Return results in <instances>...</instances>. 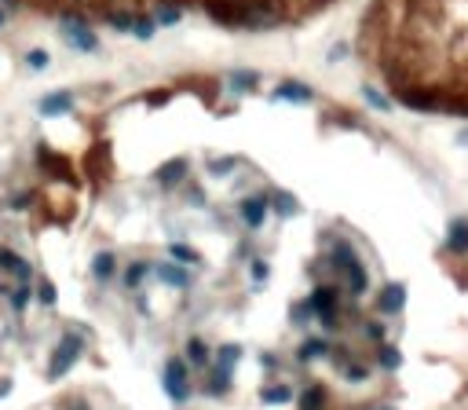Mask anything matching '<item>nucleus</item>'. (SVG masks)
<instances>
[{
    "label": "nucleus",
    "instance_id": "obj_1",
    "mask_svg": "<svg viewBox=\"0 0 468 410\" xmlns=\"http://www.w3.org/2000/svg\"><path fill=\"white\" fill-rule=\"evenodd\" d=\"M81 337H74V334H66L59 341V348H55V355H52V366H48V377H62L70 370V366L77 363V355H81Z\"/></svg>",
    "mask_w": 468,
    "mask_h": 410
},
{
    "label": "nucleus",
    "instance_id": "obj_2",
    "mask_svg": "<svg viewBox=\"0 0 468 410\" xmlns=\"http://www.w3.org/2000/svg\"><path fill=\"white\" fill-rule=\"evenodd\" d=\"M165 392L172 396L176 403H183L187 396H190V385H187V366L180 363V359H172L165 366Z\"/></svg>",
    "mask_w": 468,
    "mask_h": 410
},
{
    "label": "nucleus",
    "instance_id": "obj_3",
    "mask_svg": "<svg viewBox=\"0 0 468 410\" xmlns=\"http://www.w3.org/2000/svg\"><path fill=\"white\" fill-rule=\"evenodd\" d=\"M62 37H66L74 48H81V52H95V45H99L95 33L84 30L81 18H62Z\"/></svg>",
    "mask_w": 468,
    "mask_h": 410
},
{
    "label": "nucleus",
    "instance_id": "obj_4",
    "mask_svg": "<svg viewBox=\"0 0 468 410\" xmlns=\"http://www.w3.org/2000/svg\"><path fill=\"white\" fill-rule=\"evenodd\" d=\"M402 304H406V290H402L399 283H392V286H385V290H380V300H377V308L380 312H399Z\"/></svg>",
    "mask_w": 468,
    "mask_h": 410
},
{
    "label": "nucleus",
    "instance_id": "obj_5",
    "mask_svg": "<svg viewBox=\"0 0 468 410\" xmlns=\"http://www.w3.org/2000/svg\"><path fill=\"white\" fill-rule=\"evenodd\" d=\"M70 103H74V96H70V92H52V96L40 99V114H48V118L66 114V110H70Z\"/></svg>",
    "mask_w": 468,
    "mask_h": 410
},
{
    "label": "nucleus",
    "instance_id": "obj_6",
    "mask_svg": "<svg viewBox=\"0 0 468 410\" xmlns=\"http://www.w3.org/2000/svg\"><path fill=\"white\" fill-rule=\"evenodd\" d=\"M242 217H245L249 227H260L264 217H267V198H245L242 202Z\"/></svg>",
    "mask_w": 468,
    "mask_h": 410
},
{
    "label": "nucleus",
    "instance_id": "obj_7",
    "mask_svg": "<svg viewBox=\"0 0 468 410\" xmlns=\"http://www.w3.org/2000/svg\"><path fill=\"white\" fill-rule=\"evenodd\" d=\"M446 246H450L454 253H468V224L464 220L450 224V239H446Z\"/></svg>",
    "mask_w": 468,
    "mask_h": 410
},
{
    "label": "nucleus",
    "instance_id": "obj_8",
    "mask_svg": "<svg viewBox=\"0 0 468 410\" xmlns=\"http://www.w3.org/2000/svg\"><path fill=\"white\" fill-rule=\"evenodd\" d=\"M0 268H8V271H15L18 275V283H26V278H30V264L23 261V256H15V253H0Z\"/></svg>",
    "mask_w": 468,
    "mask_h": 410
},
{
    "label": "nucleus",
    "instance_id": "obj_9",
    "mask_svg": "<svg viewBox=\"0 0 468 410\" xmlns=\"http://www.w3.org/2000/svg\"><path fill=\"white\" fill-rule=\"evenodd\" d=\"M333 300H337V293H333L329 286H322V290H315V293H311L308 304H311L318 315H329V312H333Z\"/></svg>",
    "mask_w": 468,
    "mask_h": 410
},
{
    "label": "nucleus",
    "instance_id": "obj_10",
    "mask_svg": "<svg viewBox=\"0 0 468 410\" xmlns=\"http://www.w3.org/2000/svg\"><path fill=\"white\" fill-rule=\"evenodd\" d=\"M158 275H161V283H168V286H187L190 283V275L183 268H176V264H161Z\"/></svg>",
    "mask_w": 468,
    "mask_h": 410
},
{
    "label": "nucleus",
    "instance_id": "obj_11",
    "mask_svg": "<svg viewBox=\"0 0 468 410\" xmlns=\"http://www.w3.org/2000/svg\"><path fill=\"white\" fill-rule=\"evenodd\" d=\"M183 172H187V161H183V158H176V161H168V165H161V169H158V180H161V183H176V180L183 176Z\"/></svg>",
    "mask_w": 468,
    "mask_h": 410
},
{
    "label": "nucleus",
    "instance_id": "obj_12",
    "mask_svg": "<svg viewBox=\"0 0 468 410\" xmlns=\"http://www.w3.org/2000/svg\"><path fill=\"white\" fill-rule=\"evenodd\" d=\"M399 99H402V103H406V106H421V110H432V106L439 103L435 96H421V92H402Z\"/></svg>",
    "mask_w": 468,
    "mask_h": 410
},
{
    "label": "nucleus",
    "instance_id": "obj_13",
    "mask_svg": "<svg viewBox=\"0 0 468 410\" xmlns=\"http://www.w3.org/2000/svg\"><path fill=\"white\" fill-rule=\"evenodd\" d=\"M333 264L344 268V271L355 268V264H358V261H355V249H351V246H337V249H333Z\"/></svg>",
    "mask_w": 468,
    "mask_h": 410
},
{
    "label": "nucleus",
    "instance_id": "obj_14",
    "mask_svg": "<svg viewBox=\"0 0 468 410\" xmlns=\"http://www.w3.org/2000/svg\"><path fill=\"white\" fill-rule=\"evenodd\" d=\"M92 271H95V278H110V271H114V256H110V253H99L95 261H92Z\"/></svg>",
    "mask_w": 468,
    "mask_h": 410
},
{
    "label": "nucleus",
    "instance_id": "obj_15",
    "mask_svg": "<svg viewBox=\"0 0 468 410\" xmlns=\"http://www.w3.org/2000/svg\"><path fill=\"white\" fill-rule=\"evenodd\" d=\"M279 99H296V103H308L311 92L300 89V84H286V89H279Z\"/></svg>",
    "mask_w": 468,
    "mask_h": 410
},
{
    "label": "nucleus",
    "instance_id": "obj_16",
    "mask_svg": "<svg viewBox=\"0 0 468 410\" xmlns=\"http://www.w3.org/2000/svg\"><path fill=\"white\" fill-rule=\"evenodd\" d=\"M348 283H351V293H363L366 290V271H363V264L348 268Z\"/></svg>",
    "mask_w": 468,
    "mask_h": 410
},
{
    "label": "nucleus",
    "instance_id": "obj_17",
    "mask_svg": "<svg viewBox=\"0 0 468 410\" xmlns=\"http://www.w3.org/2000/svg\"><path fill=\"white\" fill-rule=\"evenodd\" d=\"M274 209H279L282 217H293V212H296V198H293V194H274Z\"/></svg>",
    "mask_w": 468,
    "mask_h": 410
},
{
    "label": "nucleus",
    "instance_id": "obj_18",
    "mask_svg": "<svg viewBox=\"0 0 468 410\" xmlns=\"http://www.w3.org/2000/svg\"><path fill=\"white\" fill-rule=\"evenodd\" d=\"M168 253H172L176 261H183V264H198V253L187 249V246H176V242H172V246H168Z\"/></svg>",
    "mask_w": 468,
    "mask_h": 410
},
{
    "label": "nucleus",
    "instance_id": "obj_19",
    "mask_svg": "<svg viewBox=\"0 0 468 410\" xmlns=\"http://www.w3.org/2000/svg\"><path fill=\"white\" fill-rule=\"evenodd\" d=\"M238 355H242V352H238V348H234V344H227V348L220 352V370L227 374V370H230V366H234V363H238Z\"/></svg>",
    "mask_w": 468,
    "mask_h": 410
},
{
    "label": "nucleus",
    "instance_id": "obj_20",
    "mask_svg": "<svg viewBox=\"0 0 468 410\" xmlns=\"http://www.w3.org/2000/svg\"><path fill=\"white\" fill-rule=\"evenodd\" d=\"M318 403H322V388H308L304 399H300V406L304 410H318Z\"/></svg>",
    "mask_w": 468,
    "mask_h": 410
},
{
    "label": "nucleus",
    "instance_id": "obj_21",
    "mask_svg": "<svg viewBox=\"0 0 468 410\" xmlns=\"http://www.w3.org/2000/svg\"><path fill=\"white\" fill-rule=\"evenodd\" d=\"M326 348H329V344H326V341H308L300 355H304V359H315V355H326Z\"/></svg>",
    "mask_w": 468,
    "mask_h": 410
},
{
    "label": "nucleus",
    "instance_id": "obj_22",
    "mask_svg": "<svg viewBox=\"0 0 468 410\" xmlns=\"http://www.w3.org/2000/svg\"><path fill=\"white\" fill-rule=\"evenodd\" d=\"M380 363H385V366H388V370H395V366L402 363V355H399L395 348H388V344H385V348H380Z\"/></svg>",
    "mask_w": 468,
    "mask_h": 410
},
{
    "label": "nucleus",
    "instance_id": "obj_23",
    "mask_svg": "<svg viewBox=\"0 0 468 410\" xmlns=\"http://www.w3.org/2000/svg\"><path fill=\"white\" fill-rule=\"evenodd\" d=\"M132 30H136V37H154V23H151V18H136V23H132Z\"/></svg>",
    "mask_w": 468,
    "mask_h": 410
},
{
    "label": "nucleus",
    "instance_id": "obj_24",
    "mask_svg": "<svg viewBox=\"0 0 468 410\" xmlns=\"http://www.w3.org/2000/svg\"><path fill=\"white\" fill-rule=\"evenodd\" d=\"M187 355L194 359V363H205L209 352H205V344H201V341H190V344H187Z\"/></svg>",
    "mask_w": 468,
    "mask_h": 410
},
{
    "label": "nucleus",
    "instance_id": "obj_25",
    "mask_svg": "<svg viewBox=\"0 0 468 410\" xmlns=\"http://www.w3.org/2000/svg\"><path fill=\"white\" fill-rule=\"evenodd\" d=\"M26 62H30L33 70H45V67H48V52H40V48H37V52H30Z\"/></svg>",
    "mask_w": 468,
    "mask_h": 410
},
{
    "label": "nucleus",
    "instance_id": "obj_26",
    "mask_svg": "<svg viewBox=\"0 0 468 410\" xmlns=\"http://www.w3.org/2000/svg\"><path fill=\"white\" fill-rule=\"evenodd\" d=\"M264 399H267V403H286V399H289V388H267Z\"/></svg>",
    "mask_w": 468,
    "mask_h": 410
},
{
    "label": "nucleus",
    "instance_id": "obj_27",
    "mask_svg": "<svg viewBox=\"0 0 468 410\" xmlns=\"http://www.w3.org/2000/svg\"><path fill=\"white\" fill-rule=\"evenodd\" d=\"M37 297H40V304H55V286H52V283H45V286L37 290Z\"/></svg>",
    "mask_w": 468,
    "mask_h": 410
},
{
    "label": "nucleus",
    "instance_id": "obj_28",
    "mask_svg": "<svg viewBox=\"0 0 468 410\" xmlns=\"http://www.w3.org/2000/svg\"><path fill=\"white\" fill-rule=\"evenodd\" d=\"M257 74H234V89H252Z\"/></svg>",
    "mask_w": 468,
    "mask_h": 410
},
{
    "label": "nucleus",
    "instance_id": "obj_29",
    "mask_svg": "<svg viewBox=\"0 0 468 410\" xmlns=\"http://www.w3.org/2000/svg\"><path fill=\"white\" fill-rule=\"evenodd\" d=\"M158 18H161L165 26H172L176 18H180V11H176V8H161V11H158Z\"/></svg>",
    "mask_w": 468,
    "mask_h": 410
},
{
    "label": "nucleus",
    "instance_id": "obj_30",
    "mask_svg": "<svg viewBox=\"0 0 468 410\" xmlns=\"http://www.w3.org/2000/svg\"><path fill=\"white\" fill-rule=\"evenodd\" d=\"M366 99L373 103V106H380V110H388V99L380 96V92H373V89H366Z\"/></svg>",
    "mask_w": 468,
    "mask_h": 410
},
{
    "label": "nucleus",
    "instance_id": "obj_31",
    "mask_svg": "<svg viewBox=\"0 0 468 410\" xmlns=\"http://www.w3.org/2000/svg\"><path fill=\"white\" fill-rule=\"evenodd\" d=\"M143 275H146V268H143V264H136V268H129V278H124V283H129V286H136Z\"/></svg>",
    "mask_w": 468,
    "mask_h": 410
},
{
    "label": "nucleus",
    "instance_id": "obj_32",
    "mask_svg": "<svg viewBox=\"0 0 468 410\" xmlns=\"http://www.w3.org/2000/svg\"><path fill=\"white\" fill-rule=\"evenodd\" d=\"M11 300H15V308H23V304H26V300H30V290H26V286H18Z\"/></svg>",
    "mask_w": 468,
    "mask_h": 410
},
{
    "label": "nucleus",
    "instance_id": "obj_33",
    "mask_svg": "<svg viewBox=\"0 0 468 410\" xmlns=\"http://www.w3.org/2000/svg\"><path fill=\"white\" fill-rule=\"evenodd\" d=\"M348 381H366V370L363 366H348Z\"/></svg>",
    "mask_w": 468,
    "mask_h": 410
},
{
    "label": "nucleus",
    "instance_id": "obj_34",
    "mask_svg": "<svg viewBox=\"0 0 468 410\" xmlns=\"http://www.w3.org/2000/svg\"><path fill=\"white\" fill-rule=\"evenodd\" d=\"M114 26L117 30H132V18L129 15H114Z\"/></svg>",
    "mask_w": 468,
    "mask_h": 410
},
{
    "label": "nucleus",
    "instance_id": "obj_35",
    "mask_svg": "<svg viewBox=\"0 0 468 410\" xmlns=\"http://www.w3.org/2000/svg\"><path fill=\"white\" fill-rule=\"evenodd\" d=\"M366 334H370L373 341H380V337H385V326H377V322H370V326H366Z\"/></svg>",
    "mask_w": 468,
    "mask_h": 410
},
{
    "label": "nucleus",
    "instance_id": "obj_36",
    "mask_svg": "<svg viewBox=\"0 0 468 410\" xmlns=\"http://www.w3.org/2000/svg\"><path fill=\"white\" fill-rule=\"evenodd\" d=\"M252 275H257V278H267V264L257 261V264H252Z\"/></svg>",
    "mask_w": 468,
    "mask_h": 410
},
{
    "label": "nucleus",
    "instance_id": "obj_37",
    "mask_svg": "<svg viewBox=\"0 0 468 410\" xmlns=\"http://www.w3.org/2000/svg\"><path fill=\"white\" fill-rule=\"evenodd\" d=\"M8 392V381H0V396H4Z\"/></svg>",
    "mask_w": 468,
    "mask_h": 410
},
{
    "label": "nucleus",
    "instance_id": "obj_38",
    "mask_svg": "<svg viewBox=\"0 0 468 410\" xmlns=\"http://www.w3.org/2000/svg\"><path fill=\"white\" fill-rule=\"evenodd\" d=\"M70 410H88V406H84V403H74V406H70Z\"/></svg>",
    "mask_w": 468,
    "mask_h": 410
},
{
    "label": "nucleus",
    "instance_id": "obj_39",
    "mask_svg": "<svg viewBox=\"0 0 468 410\" xmlns=\"http://www.w3.org/2000/svg\"><path fill=\"white\" fill-rule=\"evenodd\" d=\"M377 410H395V406H377Z\"/></svg>",
    "mask_w": 468,
    "mask_h": 410
},
{
    "label": "nucleus",
    "instance_id": "obj_40",
    "mask_svg": "<svg viewBox=\"0 0 468 410\" xmlns=\"http://www.w3.org/2000/svg\"><path fill=\"white\" fill-rule=\"evenodd\" d=\"M0 23H4V11H0Z\"/></svg>",
    "mask_w": 468,
    "mask_h": 410
}]
</instances>
